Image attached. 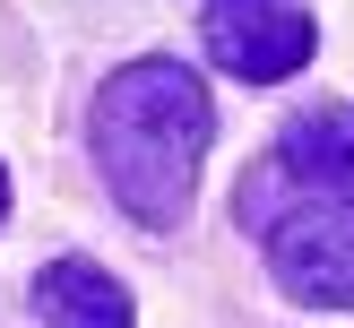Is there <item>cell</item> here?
I'll return each mask as SVG.
<instances>
[{
    "instance_id": "277c9868",
    "label": "cell",
    "mask_w": 354,
    "mask_h": 328,
    "mask_svg": "<svg viewBox=\"0 0 354 328\" xmlns=\"http://www.w3.org/2000/svg\"><path fill=\"white\" fill-rule=\"evenodd\" d=\"M337 190H354V121L346 113H303V121L277 130L268 164L242 182V224H259L286 199H337Z\"/></svg>"
},
{
    "instance_id": "8992f818",
    "label": "cell",
    "mask_w": 354,
    "mask_h": 328,
    "mask_svg": "<svg viewBox=\"0 0 354 328\" xmlns=\"http://www.w3.org/2000/svg\"><path fill=\"white\" fill-rule=\"evenodd\" d=\"M0 224H9V164H0Z\"/></svg>"
},
{
    "instance_id": "5b68a950",
    "label": "cell",
    "mask_w": 354,
    "mask_h": 328,
    "mask_svg": "<svg viewBox=\"0 0 354 328\" xmlns=\"http://www.w3.org/2000/svg\"><path fill=\"white\" fill-rule=\"evenodd\" d=\"M35 320L44 328H138V311H130V285L113 268L69 251V259L35 268Z\"/></svg>"
},
{
    "instance_id": "7a4b0ae2",
    "label": "cell",
    "mask_w": 354,
    "mask_h": 328,
    "mask_svg": "<svg viewBox=\"0 0 354 328\" xmlns=\"http://www.w3.org/2000/svg\"><path fill=\"white\" fill-rule=\"evenodd\" d=\"M268 276L311 311H354V190L337 199H286L259 216Z\"/></svg>"
},
{
    "instance_id": "3957f363",
    "label": "cell",
    "mask_w": 354,
    "mask_h": 328,
    "mask_svg": "<svg viewBox=\"0 0 354 328\" xmlns=\"http://www.w3.org/2000/svg\"><path fill=\"white\" fill-rule=\"evenodd\" d=\"M199 44L225 78H251V86H277L320 52V26H311L303 0H207L199 17Z\"/></svg>"
},
{
    "instance_id": "6da1fadb",
    "label": "cell",
    "mask_w": 354,
    "mask_h": 328,
    "mask_svg": "<svg viewBox=\"0 0 354 328\" xmlns=\"http://www.w3.org/2000/svg\"><path fill=\"white\" fill-rule=\"evenodd\" d=\"M207 138H216V104H207V78L182 69L173 52H147V61H121L113 78L86 104V147H95V173L113 190V207L147 233H173L199 199L207 173Z\"/></svg>"
}]
</instances>
